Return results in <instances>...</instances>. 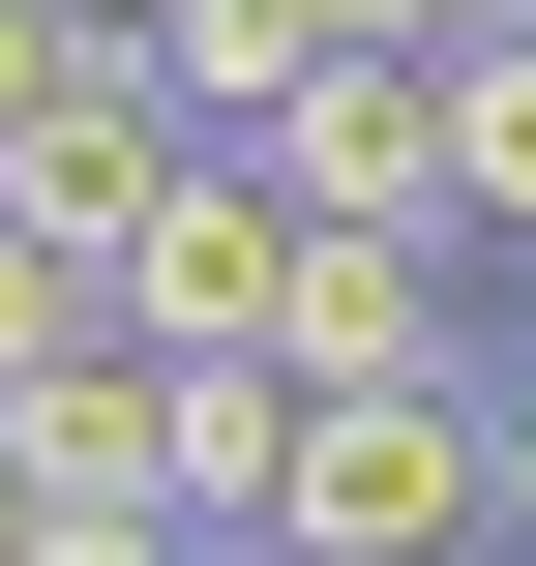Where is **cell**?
Segmentation results:
<instances>
[{
  "mask_svg": "<svg viewBox=\"0 0 536 566\" xmlns=\"http://www.w3.org/2000/svg\"><path fill=\"white\" fill-rule=\"evenodd\" d=\"M179 566H298V537H179Z\"/></svg>",
  "mask_w": 536,
  "mask_h": 566,
  "instance_id": "ba28073f",
  "label": "cell"
},
{
  "mask_svg": "<svg viewBox=\"0 0 536 566\" xmlns=\"http://www.w3.org/2000/svg\"><path fill=\"white\" fill-rule=\"evenodd\" d=\"M269 537L298 566H477L507 537V328H477V358H388V388H298Z\"/></svg>",
  "mask_w": 536,
  "mask_h": 566,
  "instance_id": "6da1fadb",
  "label": "cell"
},
{
  "mask_svg": "<svg viewBox=\"0 0 536 566\" xmlns=\"http://www.w3.org/2000/svg\"><path fill=\"white\" fill-rule=\"evenodd\" d=\"M269 448H298V328H209V358H179V507L269 537Z\"/></svg>",
  "mask_w": 536,
  "mask_h": 566,
  "instance_id": "277c9868",
  "label": "cell"
},
{
  "mask_svg": "<svg viewBox=\"0 0 536 566\" xmlns=\"http://www.w3.org/2000/svg\"><path fill=\"white\" fill-rule=\"evenodd\" d=\"M298 239H328V209L209 119V149L149 179V239H119V328H179V358H209V328H298Z\"/></svg>",
  "mask_w": 536,
  "mask_h": 566,
  "instance_id": "3957f363",
  "label": "cell"
},
{
  "mask_svg": "<svg viewBox=\"0 0 536 566\" xmlns=\"http://www.w3.org/2000/svg\"><path fill=\"white\" fill-rule=\"evenodd\" d=\"M60 30H179V0H60Z\"/></svg>",
  "mask_w": 536,
  "mask_h": 566,
  "instance_id": "52a82bcc",
  "label": "cell"
},
{
  "mask_svg": "<svg viewBox=\"0 0 536 566\" xmlns=\"http://www.w3.org/2000/svg\"><path fill=\"white\" fill-rule=\"evenodd\" d=\"M448 60H477V30H358V60H328L298 119H239V149H269L298 209H448V239H477V90H448Z\"/></svg>",
  "mask_w": 536,
  "mask_h": 566,
  "instance_id": "7a4b0ae2",
  "label": "cell"
},
{
  "mask_svg": "<svg viewBox=\"0 0 536 566\" xmlns=\"http://www.w3.org/2000/svg\"><path fill=\"white\" fill-rule=\"evenodd\" d=\"M448 30H536V0H448Z\"/></svg>",
  "mask_w": 536,
  "mask_h": 566,
  "instance_id": "9c48e42d",
  "label": "cell"
},
{
  "mask_svg": "<svg viewBox=\"0 0 536 566\" xmlns=\"http://www.w3.org/2000/svg\"><path fill=\"white\" fill-rule=\"evenodd\" d=\"M60 60H90V30H60V0H0V149L60 119Z\"/></svg>",
  "mask_w": 536,
  "mask_h": 566,
  "instance_id": "8992f818",
  "label": "cell"
},
{
  "mask_svg": "<svg viewBox=\"0 0 536 566\" xmlns=\"http://www.w3.org/2000/svg\"><path fill=\"white\" fill-rule=\"evenodd\" d=\"M507 358H536V269H507Z\"/></svg>",
  "mask_w": 536,
  "mask_h": 566,
  "instance_id": "30bf717a",
  "label": "cell"
},
{
  "mask_svg": "<svg viewBox=\"0 0 536 566\" xmlns=\"http://www.w3.org/2000/svg\"><path fill=\"white\" fill-rule=\"evenodd\" d=\"M448 90H477V269H536V30H477Z\"/></svg>",
  "mask_w": 536,
  "mask_h": 566,
  "instance_id": "5b68a950",
  "label": "cell"
}]
</instances>
